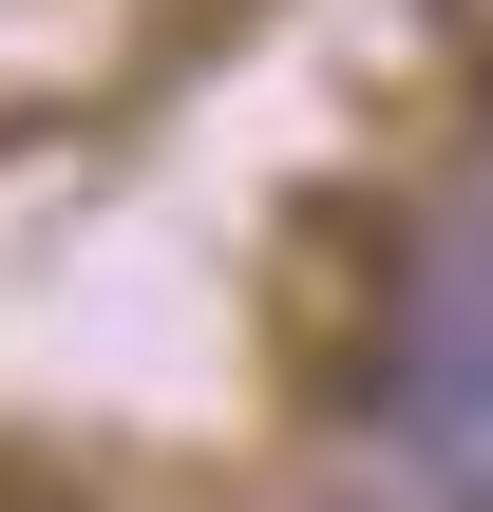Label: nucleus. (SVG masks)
Returning a JSON list of instances; mask_svg holds the SVG:
<instances>
[{"label": "nucleus", "mask_w": 493, "mask_h": 512, "mask_svg": "<svg viewBox=\"0 0 493 512\" xmlns=\"http://www.w3.org/2000/svg\"><path fill=\"white\" fill-rule=\"evenodd\" d=\"M399 437H418L456 494H493V304H456V323L399 361Z\"/></svg>", "instance_id": "obj_1"}, {"label": "nucleus", "mask_w": 493, "mask_h": 512, "mask_svg": "<svg viewBox=\"0 0 493 512\" xmlns=\"http://www.w3.org/2000/svg\"><path fill=\"white\" fill-rule=\"evenodd\" d=\"M475 285H493V133H475Z\"/></svg>", "instance_id": "obj_2"}]
</instances>
